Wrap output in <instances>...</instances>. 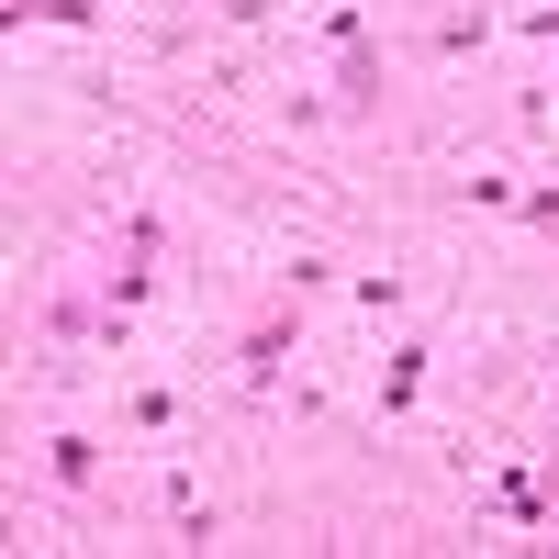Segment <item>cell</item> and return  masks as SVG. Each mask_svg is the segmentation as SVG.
Instances as JSON below:
<instances>
[{"mask_svg": "<svg viewBox=\"0 0 559 559\" xmlns=\"http://www.w3.org/2000/svg\"><path fill=\"white\" fill-rule=\"evenodd\" d=\"M292 358H302V292H280V302L247 324V336H236V392H247V403H269Z\"/></svg>", "mask_w": 559, "mask_h": 559, "instance_id": "cell-1", "label": "cell"}, {"mask_svg": "<svg viewBox=\"0 0 559 559\" xmlns=\"http://www.w3.org/2000/svg\"><path fill=\"white\" fill-rule=\"evenodd\" d=\"M426 369H437V347H426V336H403V347L381 358V403H369V414H381V426H403L414 392H426Z\"/></svg>", "mask_w": 559, "mask_h": 559, "instance_id": "cell-2", "label": "cell"}, {"mask_svg": "<svg viewBox=\"0 0 559 559\" xmlns=\"http://www.w3.org/2000/svg\"><path fill=\"white\" fill-rule=\"evenodd\" d=\"M324 102H336L347 123H381V57H369V45H347V57H336V90H324Z\"/></svg>", "mask_w": 559, "mask_h": 559, "instance_id": "cell-3", "label": "cell"}, {"mask_svg": "<svg viewBox=\"0 0 559 559\" xmlns=\"http://www.w3.org/2000/svg\"><path fill=\"white\" fill-rule=\"evenodd\" d=\"M45 471H57V492H90V481H102V437L57 426V437H45Z\"/></svg>", "mask_w": 559, "mask_h": 559, "instance_id": "cell-4", "label": "cell"}, {"mask_svg": "<svg viewBox=\"0 0 559 559\" xmlns=\"http://www.w3.org/2000/svg\"><path fill=\"white\" fill-rule=\"evenodd\" d=\"M168 526H179V548H213V537H224V515H213V492H202L191 471H168Z\"/></svg>", "mask_w": 559, "mask_h": 559, "instance_id": "cell-5", "label": "cell"}, {"mask_svg": "<svg viewBox=\"0 0 559 559\" xmlns=\"http://www.w3.org/2000/svg\"><path fill=\"white\" fill-rule=\"evenodd\" d=\"M492 34H503V12H481V0H471V12H448V23L426 34V57H448V68H459V57H481Z\"/></svg>", "mask_w": 559, "mask_h": 559, "instance_id": "cell-6", "label": "cell"}, {"mask_svg": "<svg viewBox=\"0 0 559 559\" xmlns=\"http://www.w3.org/2000/svg\"><path fill=\"white\" fill-rule=\"evenodd\" d=\"M102 302H112V313H134V302H157V258H134V247H123V258L102 269Z\"/></svg>", "mask_w": 559, "mask_h": 559, "instance_id": "cell-7", "label": "cell"}, {"mask_svg": "<svg viewBox=\"0 0 559 559\" xmlns=\"http://www.w3.org/2000/svg\"><path fill=\"white\" fill-rule=\"evenodd\" d=\"M313 45H324V57H347V45H369V12H358V0H324V12H313Z\"/></svg>", "mask_w": 559, "mask_h": 559, "instance_id": "cell-8", "label": "cell"}, {"mask_svg": "<svg viewBox=\"0 0 559 559\" xmlns=\"http://www.w3.org/2000/svg\"><path fill=\"white\" fill-rule=\"evenodd\" d=\"M336 280H347V269L324 258V247H292V269H280V292H302V302H313V292H336Z\"/></svg>", "mask_w": 559, "mask_h": 559, "instance_id": "cell-9", "label": "cell"}, {"mask_svg": "<svg viewBox=\"0 0 559 559\" xmlns=\"http://www.w3.org/2000/svg\"><path fill=\"white\" fill-rule=\"evenodd\" d=\"M347 302H358L369 324H392V313H403V280H392V269H358V280H347Z\"/></svg>", "mask_w": 559, "mask_h": 559, "instance_id": "cell-10", "label": "cell"}, {"mask_svg": "<svg viewBox=\"0 0 559 559\" xmlns=\"http://www.w3.org/2000/svg\"><path fill=\"white\" fill-rule=\"evenodd\" d=\"M123 426H134V437H168V426H179V392H157V381L123 392Z\"/></svg>", "mask_w": 559, "mask_h": 559, "instance_id": "cell-11", "label": "cell"}, {"mask_svg": "<svg viewBox=\"0 0 559 559\" xmlns=\"http://www.w3.org/2000/svg\"><path fill=\"white\" fill-rule=\"evenodd\" d=\"M34 23H68V34H102L112 0H34Z\"/></svg>", "mask_w": 559, "mask_h": 559, "instance_id": "cell-12", "label": "cell"}, {"mask_svg": "<svg viewBox=\"0 0 559 559\" xmlns=\"http://www.w3.org/2000/svg\"><path fill=\"white\" fill-rule=\"evenodd\" d=\"M459 191H471V213H515V191H526V179H492V168H471Z\"/></svg>", "mask_w": 559, "mask_h": 559, "instance_id": "cell-13", "label": "cell"}, {"mask_svg": "<svg viewBox=\"0 0 559 559\" xmlns=\"http://www.w3.org/2000/svg\"><path fill=\"white\" fill-rule=\"evenodd\" d=\"M515 224H537V236H559V179H537V191H515Z\"/></svg>", "mask_w": 559, "mask_h": 559, "instance_id": "cell-14", "label": "cell"}, {"mask_svg": "<svg viewBox=\"0 0 559 559\" xmlns=\"http://www.w3.org/2000/svg\"><path fill=\"white\" fill-rule=\"evenodd\" d=\"M515 34H526V45H559V0H537V12H526Z\"/></svg>", "mask_w": 559, "mask_h": 559, "instance_id": "cell-15", "label": "cell"}, {"mask_svg": "<svg viewBox=\"0 0 559 559\" xmlns=\"http://www.w3.org/2000/svg\"><path fill=\"white\" fill-rule=\"evenodd\" d=\"M548 102H559V79H548Z\"/></svg>", "mask_w": 559, "mask_h": 559, "instance_id": "cell-16", "label": "cell"}, {"mask_svg": "<svg viewBox=\"0 0 559 559\" xmlns=\"http://www.w3.org/2000/svg\"><path fill=\"white\" fill-rule=\"evenodd\" d=\"M548 392H559V369H548Z\"/></svg>", "mask_w": 559, "mask_h": 559, "instance_id": "cell-17", "label": "cell"}]
</instances>
